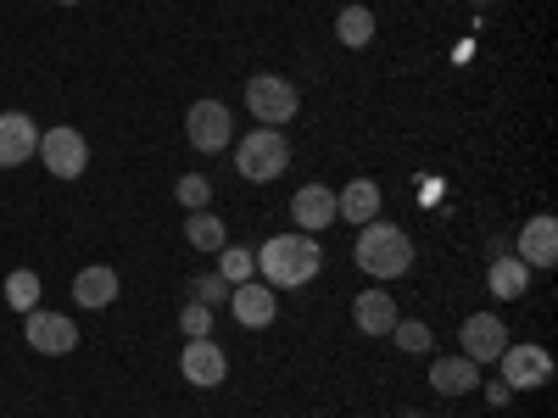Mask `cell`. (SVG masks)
<instances>
[{"label":"cell","instance_id":"1","mask_svg":"<svg viewBox=\"0 0 558 418\" xmlns=\"http://www.w3.org/2000/svg\"><path fill=\"white\" fill-rule=\"evenodd\" d=\"M257 268H263V285H274V291H302L307 279H318L324 251H318L313 235L291 229V235H274V241L257 251Z\"/></svg>","mask_w":558,"mask_h":418},{"label":"cell","instance_id":"2","mask_svg":"<svg viewBox=\"0 0 558 418\" xmlns=\"http://www.w3.org/2000/svg\"><path fill=\"white\" fill-rule=\"evenodd\" d=\"M357 268L363 273H375V279H402L413 268V241L402 235L397 223H363V235H357Z\"/></svg>","mask_w":558,"mask_h":418},{"label":"cell","instance_id":"3","mask_svg":"<svg viewBox=\"0 0 558 418\" xmlns=\"http://www.w3.org/2000/svg\"><path fill=\"white\" fill-rule=\"evenodd\" d=\"M235 168H241V179H252V184H274L279 173L291 168L286 134H279V128H252L241 146H235Z\"/></svg>","mask_w":558,"mask_h":418},{"label":"cell","instance_id":"4","mask_svg":"<svg viewBox=\"0 0 558 418\" xmlns=\"http://www.w3.org/2000/svg\"><path fill=\"white\" fill-rule=\"evenodd\" d=\"M246 107H252V118L263 128L291 123L302 112V89L291 78H279V73H257V78H246Z\"/></svg>","mask_w":558,"mask_h":418},{"label":"cell","instance_id":"5","mask_svg":"<svg viewBox=\"0 0 558 418\" xmlns=\"http://www.w3.org/2000/svg\"><path fill=\"white\" fill-rule=\"evenodd\" d=\"M39 162L51 168L57 179H78V173L89 168V139H84L78 128H68V123L39 128Z\"/></svg>","mask_w":558,"mask_h":418},{"label":"cell","instance_id":"6","mask_svg":"<svg viewBox=\"0 0 558 418\" xmlns=\"http://www.w3.org/2000/svg\"><path fill=\"white\" fill-rule=\"evenodd\" d=\"M184 134H191V146L202 157H218L229 139H235V118H229L223 101H196L191 112H184Z\"/></svg>","mask_w":558,"mask_h":418},{"label":"cell","instance_id":"7","mask_svg":"<svg viewBox=\"0 0 558 418\" xmlns=\"http://www.w3.org/2000/svg\"><path fill=\"white\" fill-rule=\"evenodd\" d=\"M23 341H28L39 357H68V352L78 346V330H73V318H68V312H45V307H34V312H23Z\"/></svg>","mask_w":558,"mask_h":418},{"label":"cell","instance_id":"8","mask_svg":"<svg viewBox=\"0 0 558 418\" xmlns=\"http://www.w3.org/2000/svg\"><path fill=\"white\" fill-rule=\"evenodd\" d=\"M502 385L508 391H542L547 380H553V357H547V346H502Z\"/></svg>","mask_w":558,"mask_h":418},{"label":"cell","instance_id":"9","mask_svg":"<svg viewBox=\"0 0 558 418\" xmlns=\"http://www.w3.org/2000/svg\"><path fill=\"white\" fill-rule=\"evenodd\" d=\"M179 368H184V380H191L196 391H218V385L229 380V357H223V346H218L213 335H202V341H184Z\"/></svg>","mask_w":558,"mask_h":418},{"label":"cell","instance_id":"10","mask_svg":"<svg viewBox=\"0 0 558 418\" xmlns=\"http://www.w3.org/2000/svg\"><path fill=\"white\" fill-rule=\"evenodd\" d=\"M458 346L470 362H497L502 346H508V330H502V318L497 312H475V318H463V330H458Z\"/></svg>","mask_w":558,"mask_h":418},{"label":"cell","instance_id":"11","mask_svg":"<svg viewBox=\"0 0 558 418\" xmlns=\"http://www.w3.org/2000/svg\"><path fill=\"white\" fill-rule=\"evenodd\" d=\"M229 312H235L246 330H268V323L279 318V291H274V285H257V279H246V285L229 291Z\"/></svg>","mask_w":558,"mask_h":418},{"label":"cell","instance_id":"12","mask_svg":"<svg viewBox=\"0 0 558 418\" xmlns=\"http://www.w3.org/2000/svg\"><path fill=\"white\" fill-rule=\"evenodd\" d=\"M39 151V128L28 112H0V168H23Z\"/></svg>","mask_w":558,"mask_h":418},{"label":"cell","instance_id":"13","mask_svg":"<svg viewBox=\"0 0 558 418\" xmlns=\"http://www.w3.org/2000/svg\"><path fill=\"white\" fill-rule=\"evenodd\" d=\"M514 257L536 273V268H553L558 262V223L542 212V218H531L525 229H520V241H514Z\"/></svg>","mask_w":558,"mask_h":418},{"label":"cell","instance_id":"14","mask_svg":"<svg viewBox=\"0 0 558 418\" xmlns=\"http://www.w3.org/2000/svg\"><path fill=\"white\" fill-rule=\"evenodd\" d=\"M291 218L302 235H318V229L336 223V190L330 184H302V190L291 196Z\"/></svg>","mask_w":558,"mask_h":418},{"label":"cell","instance_id":"15","mask_svg":"<svg viewBox=\"0 0 558 418\" xmlns=\"http://www.w3.org/2000/svg\"><path fill=\"white\" fill-rule=\"evenodd\" d=\"M73 302H78L84 312L112 307V302H118V268H107V262L78 268V273H73Z\"/></svg>","mask_w":558,"mask_h":418},{"label":"cell","instance_id":"16","mask_svg":"<svg viewBox=\"0 0 558 418\" xmlns=\"http://www.w3.org/2000/svg\"><path fill=\"white\" fill-rule=\"evenodd\" d=\"M430 391H441V396H470V391H481V362H470V357H436L430 362Z\"/></svg>","mask_w":558,"mask_h":418},{"label":"cell","instance_id":"17","mask_svg":"<svg viewBox=\"0 0 558 418\" xmlns=\"http://www.w3.org/2000/svg\"><path fill=\"white\" fill-rule=\"evenodd\" d=\"M352 318H357V330H363V335H391L402 312H397L391 291H363V296L352 302Z\"/></svg>","mask_w":558,"mask_h":418},{"label":"cell","instance_id":"18","mask_svg":"<svg viewBox=\"0 0 558 418\" xmlns=\"http://www.w3.org/2000/svg\"><path fill=\"white\" fill-rule=\"evenodd\" d=\"M380 212V184L375 179H352L347 190H336V218L347 223H375Z\"/></svg>","mask_w":558,"mask_h":418},{"label":"cell","instance_id":"19","mask_svg":"<svg viewBox=\"0 0 558 418\" xmlns=\"http://www.w3.org/2000/svg\"><path fill=\"white\" fill-rule=\"evenodd\" d=\"M486 291H492L497 302H520V296L531 291V268H525L520 257H497V262L486 268Z\"/></svg>","mask_w":558,"mask_h":418},{"label":"cell","instance_id":"20","mask_svg":"<svg viewBox=\"0 0 558 418\" xmlns=\"http://www.w3.org/2000/svg\"><path fill=\"white\" fill-rule=\"evenodd\" d=\"M184 241H191L196 251H223L229 246V229H223V218L213 212V207H202V212H191V223H184Z\"/></svg>","mask_w":558,"mask_h":418},{"label":"cell","instance_id":"21","mask_svg":"<svg viewBox=\"0 0 558 418\" xmlns=\"http://www.w3.org/2000/svg\"><path fill=\"white\" fill-rule=\"evenodd\" d=\"M336 39L347 45V51H363V45L375 39V12H368V7H357V0H347V7H341V17H336Z\"/></svg>","mask_w":558,"mask_h":418},{"label":"cell","instance_id":"22","mask_svg":"<svg viewBox=\"0 0 558 418\" xmlns=\"http://www.w3.org/2000/svg\"><path fill=\"white\" fill-rule=\"evenodd\" d=\"M218 273L229 279V285H246V279H257V251H246V246H223V251H218Z\"/></svg>","mask_w":558,"mask_h":418},{"label":"cell","instance_id":"23","mask_svg":"<svg viewBox=\"0 0 558 418\" xmlns=\"http://www.w3.org/2000/svg\"><path fill=\"white\" fill-rule=\"evenodd\" d=\"M39 296H45V285H39V273H34V268H17V273L7 279V302H12L17 312H34Z\"/></svg>","mask_w":558,"mask_h":418},{"label":"cell","instance_id":"24","mask_svg":"<svg viewBox=\"0 0 558 418\" xmlns=\"http://www.w3.org/2000/svg\"><path fill=\"white\" fill-rule=\"evenodd\" d=\"M391 341H397V352H408V357H425V352H430V323H418V318H397Z\"/></svg>","mask_w":558,"mask_h":418},{"label":"cell","instance_id":"25","mask_svg":"<svg viewBox=\"0 0 558 418\" xmlns=\"http://www.w3.org/2000/svg\"><path fill=\"white\" fill-rule=\"evenodd\" d=\"M173 196H179V207H191V212H202V207H213V184H207L202 173H184V179L173 184Z\"/></svg>","mask_w":558,"mask_h":418},{"label":"cell","instance_id":"26","mask_svg":"<svg viewBox=\"0 0 558 418\" xmlns=\"http://www.w3.org/2000/svg\"><path fill=\"white\" fill-rule=\"evenodd\" d=\"M229 291H235V285H229L223 273H196V279H191V302H202V307L229 302Z\"/></svg>","mask_w":558,"mask_h":418},{"label":"cell","instance_id":"27","mask_svg":"<svg viewBox=\"0 0 558 418\" xmlns=\"http://www.w3.org/2000/svg\"><path fill=\"white\" fill-rule=\"evenodd\" d=\"M179 330H184V341H202V335H213V307L191 302V307L179 312Z\"/></svg>","mask_w":558,"mask_h":418},{"label":"cell","instance_id":"28","mask_svg":"<svg viewBox=\"0 0 558 418\" xmlns=\"http://www.w3.org/2000/svg\"><path fill=\"white\" fill-rule=\"evenodd\" d=\"M397 418H425V413H413V407H408V413H397Z\"/></svg>","mask_w":558,"mask_h":418},{"label":"cell","instance_id":"29","mask_svg":"<svg viewBox=\"0 0 558 418\" xmlns=\"http://www.w3.org/2000/svg\"><path fill=\"white\" fill-rule=\"evenodd\" d=\"M62 7H78V0H62Z\"/></svg>","mask_w":558,"mask_h":418}]
</instances>
